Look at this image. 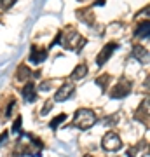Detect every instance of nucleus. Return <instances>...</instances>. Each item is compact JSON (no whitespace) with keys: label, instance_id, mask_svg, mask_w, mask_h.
I'll list each match as a JSON object with an SVG mask.
<instances>
[{"label":"nucleus","instance_id":"2eb2a0df","mask_svg":"<svg viewBox=\"0 0 150 157\" xmlns=\"http://www.w3.org/2000/svg\"><path fill=\"white\" fill-rule=\"evenodd\" d=\"M108 80H110V75H106V73H105V75H101V77L96 78V84L101 87V91H105L106 89V84H108Z\"/></svg>","mask_w":150,"mask_h":157},{"label":"nucleus","instance_id":"6e6552de","mask_svg":"<svg viewBox=\"0 0 150 157\" xmlns=\"http://www.w3.org/2000/svg\"><path fill=\"white\" fill-rule=\"evenodd\" d=\"M23 98H25V101H28V103H33L35 100H37V91H35V84L33 82H26V86L23 87L21 91Z\"/></svg>","mask_w":150,"mask_h":157},{"label":"nucleus","instance_id":"f8f14e48","mask_svg":"<svg viewBox=\"0 0 150 157\" xmlns=\"http://www.w3.org/2000/svg\"><path fill=\"white\" fill-rule=\"evenodd\" d=\"M148 33H150L148 21H145V23H141L138 28H136V32H134V37H136V39H148Z\"/></svg>","mask_w":150,"mask_h":157},{"label":"nucleus","instance_id":"f03ea898","mask_svg":"<svg viewBox=\"0 0 150 157\" xmlns=\"http://www.w3.org/2000/svg\"><path fill=\"white\" fill-rule=\"evenodd\" d=\"M96 124V113L93 110H89V108H79L77 112H75V117H73V126L79 129H89L91 126H94Z\"/></svg>","mask_w":150,"mask_h":157},{"label":"nucleus","instance_id":"f3484780","mask_svg":"<svg viewBox=\"0 0 150 157\" xmlns=\"http://www.w3.org/2000/svg\"><path fill=\"white\" fill-rule=\"evenodd\" d=\"M117 119H119V115H110V117L105 119V126H112L113 122H117Z\"/></svg>","mask_w":150,"mask_h":157},{"label":"nucleus","instance_id":"dca6fc26","mask_svg":"<svg viewBox=\"0 0 150 157\" xmlns=\"http://www.w3.org/2000/svg\"><path fill=\"white\" fill-rule=\"evenodd\" d=\"M16 4V0H0V7L4 9V11H7V9H11L12 6Z\"/></svg>","mask_w":150,"mask_h":157},{"label":"nucleus","instance_id":"9d476101","mask_svg":"<svg viewBox=\"0 0 150 157\" xmlns=\"http://www.w3.org/2000/svg\"><path fill=\"white\" fill-rule=\"evenodd\" d=\"M77 17L80 19V21L87 23V25H93V23H94V14H93L91 9H79V11H77Z\"/></svg>","mask_w":150,"mask_h":157},{"label":"nucleus","instance_id":"39448f33","mask_svg":"<svg viewBox=\"0 0 150 157\" xmlns=\"http://www.w3.org/2000/svg\"><path fill=\"white\" fill-rule=\"evenodd\" d=\"M73 93H75V86L72 82H65L63 86H60V89L56 91L54 100L56 101H67L70 96H73Z\"/></svg>","mask_w":150,"mask_h":157},{"label":"nucleus","instance_id":"4be33fe9","mask_svg":"<svg viewBox=\"0 0 150 157\" xmlns=\"http://www.w3.org/2000/svg\"><path fill=\"white\" fill-rule=\"evenodd\" d=\"M84 157H93V155H89V154H87V155H84Z\"/></svg>","mask_w":150,"mask_h":157},{"label":"nucleus","instance_id":"0eeeda50","mask_svg":"<svg viewBox=\"0 0 150 157\" xmlns=\"http://www.w3.org/2000/svg\"><path fill=\"white\" fill-rule=\"evenodd\" d=\"M47 58V51L44 47H39V45H32V49H30V61L33 63V65H39L42 63Z\"/></svg>","mask_w":150,"mask_h":157},{"label":"nucleus","instance_id":"423d86ee","mask_svg":"<svg viewBox=\"0 0 150 157\" xmlns=\"http://www.w3.org/2000/svg\"><path fill=\"white\" fill-rule=\"evenodd\" d=\"M115 49H117V44H115V42H108V44H106L105 47L100 51V54H98V58H96V63H98L100 67H101V65H105V63L110 59L112 52H113Z\"/></svg>","mask_w":150,"mask_h":157},{"label":"nucleus","instance_id":"6ab92c4d","mask_svg":"<svg viewBox=\"0 0 150 157\" xmlns=\"http://www.w3.org/2000/svg\"><path fill=\"white\" fill-rule=\"evenodd\" d=\"M51 107H52V103H45L44 107H42V110H40V113H42V115H45V113H49Z\"/></svg>","mask_w":150,"mask_h":157},{"label":"nucleus","instance_id":"f257e3e1","mask_svg":"<svg viewBox=\"0 0 150 157\" xmlns=\"http://www.w3.org/2000/svg\"><path fill=\"white\" fill-rule=\"evenodd\" d=\"M60 40H61L63 47H65V49H70V51H79L84 44H86V40H84L82 35L79 33V32H75V30H72V28H68L67 32H65V35L60 33Z\"/></svg>","mask_w":150,"mask_h":157},{"label":"nucleus","instance_id":"4468645a","mask_svg":"<svg viewBox=\"0 0 150 157\" xmlns=\"http://www.w3.org/2000/svg\"><path fill=\"white\" fill-rule=\"evenodd\" d=\"M65 121H67V113H60L58 117H54L52 121H51V124H49V126H51L52 129H56V128H58V126H60L61 122H65Z\"/></svg>","mask_w":150,"mask_h":157},{"label":"nucleus","instance_id":"ddd939ff","mask_svg":"<svg viewBox=\"0 0 150 157\" xmlns=\"http://www.w3.org/2000/svg\"><path fill=\"white\" fill-rule=\"evenodd\" d=\"M30 75H32V72H30V68L25 67V65H19L16 70V78L19 80V82H25V80H28L30 78Z\"/></svg>","mask_w":150,"mask_h":157},{"label":"nucleus","instance_id":"412c9836","mask_svg":"<svg viewBox=\"0 0 150 157\" xmlns=\"http://www.w3.org/2000/svg\"><path fill=\"white\" fill-rule=\"evenodd\" d=\"M40 89H42V91H49L51 89V82H49V84H42V86H40Z\"/></svg>","mask_w":150,"mask_h":157},{"label":"nucleus","instance_id":"20e7f679","mask_svg":"<svg viewBox=\"0 0 150 157\" xmlns=\"http://www.w3.org/2000/svg\"><path fill=\"white\" fill-rule=\"evenodd\" d=\"M131 80H128V78H121L119 82H117L115 86H113V89L110 91V96L113 98V100H121V98H126V96L129 94V91H131Z\"/></svg>","mask_w":150,"mask_h":157},{"label":"nucleus","instance_id":"9b49d317","mask_svg":"<svg viewBox=\"0 0 150 157\" xmlns=\"http://www.w3.org/2000/svg\"><path fill=\"white\" fill-rule=\"evenodd\" d=\"M86 75H87V65L80 63L77 68H73V72L70 73V78H72V80H80V78H84Z\"/></svg>","mask_w":150,"mask_h":157},{"label":"nucleus","instance_id":"7ed1b4c3","mask_svg":"<svg viewBox=\"0 0 150 157\" xmlns=\"http://www.w3.org/2000/svg\"><path fill=\"white\" fill-rule=\"evenodd\" d=\"M101 147L106 152H117V150H121V147H122V140H121V136L117 135L115 131H108L103 136V140H101Z\"/></svg>","mask_w":150,"mask_h":157},{"label":"nucleus","instance_id":"1a4fd4ad","mask_svg":"<svg viewBox=\"0 0 150 157\" xmlns=\"http://www.w3.org/2000/svg\"><path fill=\"white\" fill-rule=\"evenodd\" d=\"M133 58L140 63H148V51L143 45H134L133 47Z\"/></svg>","mask_w":150,"mask_h":157},{"label":"nucleus","instance_id":"a211bd4d","mask_svg":"<svg viewBox=\"0 0 150 157\" xmlns=\"http://www.w3.org/2000/svg\"><path fill=\"white\" fill-rule=\"evenodd\" d=\"M21 129V117L16 119V122H14V126H12V133H17Z\"/></svg>","mask_w":150,"mask_h":157},{"label":"nucleus","instance_id":"aec40b11","mask_svg":"<svg viewBox=\"0 0 150 157\" xmlns=\"http://www.w3.org/2000/svg\"><path fill=\"white\" fill-rule=\"evenodd\" d=\"M7 135H9V133H7V131H4V133H2V135H0V143H4V141H6Z\"/></svg>","mask_w":150,"mask_h":157}]
</instances>
